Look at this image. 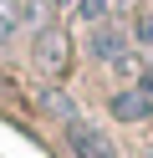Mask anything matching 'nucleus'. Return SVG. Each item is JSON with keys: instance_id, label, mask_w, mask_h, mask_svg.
I'll use <instances>...</instances> for the list:
<instances>
[{"instance_id": "obj_1", "label": "nucleus", "mask_w": 153, "mask_h": 158, "mask_svg": "<svg viewBox=\"0 0 153 158\" xmlns=\"http://www.w3.org/2000/svg\"><path fill=\"white\" fill-rule=\"evenodd\" d=\"M61 138H66L71 158H117V148H112V138L102 133L97 123H87V117H71Z\"/></svg>"}, {"instance_id": "obj_2", "label": "nucleus", "mask_w": 153, "mask_h": 158, "mask_svg": "<svg viewBox=\"0 0 153 158\" xmlns=\"http://www.w3.org/2000/svg\"><path fill=\"white\" fill-rule=\"evenodd\" d=\"M87 51H92V61H102V66H112V72H128V31H117V26H92L87 31Z\"/></svg>"}, {"instance_id": "obj_3", "label": "nucleus", "mask_w": 153, "mask_h": 158, "mask_svg": "<svg viewBox=\"0 0 153 158\" xmlns=\"http://www.w3.org/2000/svg\"><path fill=\"white\" fill-rule=\"evenodd\" d=\"M66 61V36H61V26H41L36 31V66H46V72H56V66Z\"/></svg>"}, {"instance_id": "obj_4", "label": "nucleus", "mask_w": 153, "mask_h": 158, "mask_svg": "<svg viewBox=\"0 0 153 158\" xmlns=\"http://www.w3.org/2000/svg\"><path fill=\"white\" fill-rule=\"evenodd\" d=\"M148 112H153V102L143 97V87H128V92L112 97V117H117V123H143Z\"/></svg>"}, {"instance_id": "obj_5", "label": "nucleus", "mask_w": 153, "mask_h": 158, "mask_svg": "<svg viewBox=\"0 0 153 158\" xmlns=\"http://www.w3.org/2000/svg\"><path fill=\"white\" fill-rule=\"evenodd\" d=\"M41 112H46V117H56L61 127H66L71 117H82V112H77V102H71L61 87H46V92H41Z\"/></svg>"}, {"instance_id": "obj_6", "label": "nucleus", "mask_w": 153, "mask_h": 158, "mask_svg": "<svg viewBox=\"0 0 153 158\" xmlns=\"http://www.w3.org/2000/svg\"><path fill=\"white\" fill-rule=\"evenodd\" d=\"M71 10H77V21L92 31V26H102V21H107V0H77Z\"/></svg>"}, {"instance_id": "obj_7", "label": "nucleus", "mask_w": 153, "mask_h": 158, "mask_svg": "<svg viewBox=\"0 0 153 158\" xmlns=\"http://www.w3.org/2000/svg\"><path fill=\"white\" fill-rule=\"evenodd\" d=\"M15 26H41V0H5Z\"/></svg>"}, {"instance_id": "obj_8", "label": "nucleus", "mask_w": 153, "mask_h": 158, "mask_svg": "<svg viewBox=\"0 0 153 158\" xmlns=\"http://www.w3.org/2000/svg\"><path fill=\"white\" fill-rule=\"evenodd\" d=\"M20 26H15V15H10V5L0 0V46H10V36H15Z\"/></svg>"}, {"instance_id": "obj_9", "label": "nucleus", "mask_w": 153, "mask_h": 158, "mask_svg": "<svg viewBox=\"0 0 153 158\" xmlns=\"http://www.w3.org/2000/svg\"><path fill=\"white\" fill-rule=\"evenodd\" d=\"M133 36H138L143 46H153V15H148V10L138 15V26H133Z\"/></svg>"}, {"instance_id": "obj_10", "label": "nucleus", "mask_w": 153, "mask_h": 158, "mask_svg": "<svg viewBox=\"0 0 153 158\" xmlns=\"http://www.w3.org/2000/svg\"><path fill=\"white\" fill-rule=\"evenodd\" d=\"M138 87H143V97L153 102V72H143V77H138Z\"/></svg>"}]
</instances>
